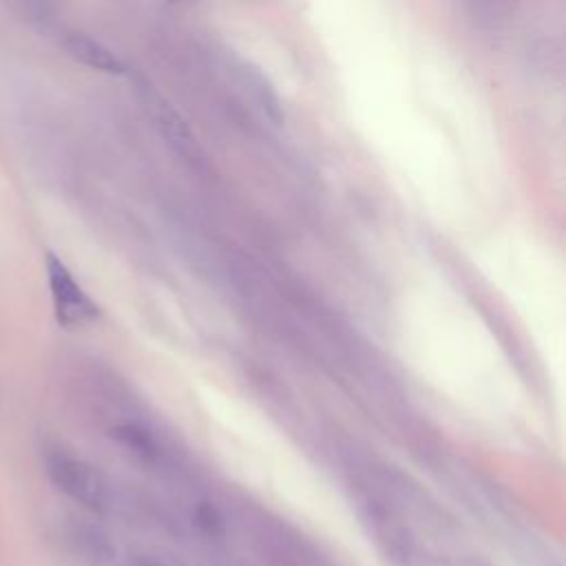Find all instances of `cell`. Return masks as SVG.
<instances>
[{
	"instance_id": "cell-5",
	"label": "cell",
	"mask_w": 566,
	"mask_h": 566,
	"mask_svg": "<svg viewBox=\"0 0 566 566\" xmlns=\"http://www.w3.org/2000/svg\"><path fill=\"white\" fill-rule=\"evenodd\" d=\"M115 438L126 444L128 449H133L135 453L139 455H150L155 451V444L150 440V436L139 429V427H133V424H124V427H117L115 429Z\"/></svg>"
},
{
	"instance_id": "cell-2",
	"label": "cell",
	"mask_w": 566,
	"mask_h": 566,
	"mask_svg": "<svg viewBox=\"0 0 566 566\" xmlns=\"http://www.w3.org/2000/svg\"><path fill=\"white\" fill-rule=\"evenodd\" d=\"M46 473L51 482L71 500L88 506L102 509L106 500V486L102 475L84 460L69 453L55 451L46 455Z\"/></svg>"
},
{
	"instance_id": "cell-3",
	"label": "cell",
	"mask_w": 566,
	"mask_h": 566,
	"mask_svg": "<svg viewBox=\"0 0 566 566\" xmlns=\"http://www.w3.org/2000/svg\"><path fill=\"white\" fill-rule=\"evenodd\" d=\"M144 102L150 111V117L155 122V126L161 130V135L179 150V153H195L197 148V139L190 133L186 119L179 115V111L172 108V104L157 93L153 86L144 88Z\"/></svg>"
},
{
	"instance_id": "cell-1",
	"label": "cell",
	"mask_w": 566,
	"mask_h": 566,
	"mask_svg": "<svg viewBox=\"0 0 566 566\" xmlns=\"http://www.w3.org/2000/svg\"><path fill=\"white\" fill-rule=\"evenodd\" d=\"M44 263H46V281L51 290L53 316L57 325L64 329L91 325L99 316V307L80 287L71 270L53 252H46Z\"/></svg>"
},
{
	"instance_id": "cell-6",
	"label": "cell",
	"mask_w": 566,
	"mask_h": 566,
	"mask_svg": "<svg viewBox=\"0 0 566 566\" xmlns=\"http://www.w3.org/2000/svg\"><path fill=\"white\" fill-rule=\"evenodd\" d=\"M164 2H179V0H164Z\"/></svg>"
},
{
	"instance_id": "cell-4",
	"label": "cell",
	"mask_w": 566,
	"mask_h": 566,
	"mask_svg": "<svg viewBox=\"0 0 566 566\" xmlns=\"http://www.w3.org/2000/svg\"><path fill=\"white\" fill-rule=\"evenodd\" d=\"M64 51L80 64L106 73V75H124L126 64L102 42L84 35V33H69L64 38Z\"/></svg>"
}]
</instances>
